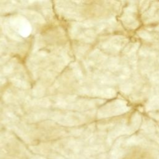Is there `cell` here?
I'll return each instance as SVG.
<instances>
[{
	"instance_id": "6da1fadb",
	"label": "cell",
	"mask_w": 159,
	"mask_h": 159,
	"mask_svg": "<svg viewBox=\"0 0 159 159\" xmlns=\"http://www.w3.org/2000/svg\"><path fill=\"white\" fill-rule=\"evenodd\" d=\"M124 159H153V158L148 152L138 149L129 153Z\"/></svg>"
}]
</instances>
